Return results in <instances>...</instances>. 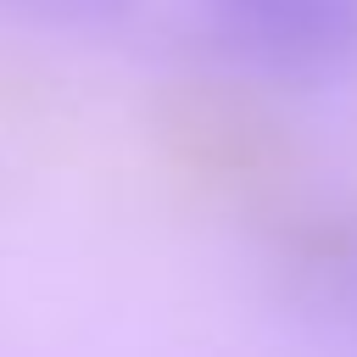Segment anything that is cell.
Here are the masks:
<instances>
[{
	"instance_id": "6da1fadb",
	"label": "cell",
	"mask_w": 357,
	"mask_h": 357,
	"mask_svg": "<svg viewBox=\"0 0 357 357\" xmlns=\"http://www.w3.org/2000/svg\"><path fill=\"white\" fill-rule=\"evenodd\" d=\"M206 45L273 89H324L357 73V0H195Z\"/></svg>"
},
{
	"instance_id": "7a4b0ae2",
	"label": "cell",
	"mask_w": 357,
	"mask_h": 357,
	"mask_svg": "<svg viewBox=\"0 0 357 357\" xmlns=\"http://www.w3.org/2000/svg\"><path fill=\"white\" fill-rule=\"evenodd\" d=\"M284 290L335 357H357V223H296L284 234Z\"/></svg>"
},
{
	"instance_id": "3957f363",
	"label": "cell",
	"mask_w": 357,
	"mask_h": 357,
	"mask_svg": "<svg viewBox=\"0 0 357 357\" xmlns=\"http://www.w3.org/2000/svg\"><path fill=\"white\" fill-rule=\"evenodd\" d=\"M0 17L61 39H106L139 17V0H0Z\"/></svg>"
}]
</instances>
